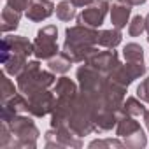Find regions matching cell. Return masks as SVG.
<instances>
[{"label": "cell", "instance_id": "1", "mask_svg": "<svg viewBox=\"0 0 149 149\" xmlns=\"http://www.w3.org/2000/svg\"><path fill=\"white\" fill-rule=\"evenodd\" d=\"M95 44H98V32L86 25H76L65 30V44L63 54L72 61H86L95 51Z\"/></svg>", "mask_w": 149, "mask_h": 149}, {"label": "cell", "instance_id": "2", "mask_svg": "<svg viewBox=\"0 0 149 149\" xmlns=\"http://www.w3.org/2000/svg\"><path fill=\"white\" fill-rule=\"evenodd\" d=\"M33 53V44L18 35L4 37L2 40V65L6 74L18 76V74L26 67V58Z\"/></svg>", "mask_w": 149, "mask_h": 149}, {"label": "cell", "instance_id": "3", "mask_svg": "<svg viewBox=\"0 0 149 149\" xmlns=\"http://www.w3.org/2000/svg\"><path fill=\"white\" fill-rule=\"evenodd\" d=\"M51 84H54V76L42 70L39 61H28L26 67L18 74V88L26 97L40 90H47Z\"/></svg>", "mask_w": 149, "mask_h": 149}, {"label": "cell", "instance_id": "4", "mask_svg": "<svg viewBox=\"0 0 149 149\" xmlns=\"http://www.w3.org/2000/svg\"><path fill=\"white\" fill-rule=\"evenodd\" d=\"M2 121H7L11 132H13V142L11 147H35V140L39 137V130L35 123L23 114H14L11 118H6Z\"/></svg>", "mask_w": 149, "mask_h": 149}, {"label": "cell", "instance_id": "5", "mask_svg": "<svg viewBox=\"0 0 149 149\" xmlns=\"http://www.w3.org/2000/svg\"><path fill=\"white\" fill-rule=\"evenodd\" d=\"M58 30L53 25H47L37 32V37L33 40V54L37 60H51L58 54V44H56Z\"/></svg>", "mask_w": 149, "mask_h": 149}, {"label": "cell", "instance_id": "6", "mask_svg": "<svg viewBox=\"0 0 149 149\" xmlns=\"http://www.w3.org/2000/svg\"><path fill=\"white\" fill-rule=\"evenodd\" d=\"M146 74V65L142 63H133V61H126L125 65H118L111 74H109V79L123 88H128V84H132L135 79L142 77Z\"/></svg>", "mask_w": 149, "mask_h": 149}, {"label": "cell", "instance_id": "7", "mask_svg": "<svg viewBox=\"0 0 149 149\" xmlns=\"http://www.w3.org/2000/svg\"><path fill=\"white\" fill-rule=\"evenodd\" d=\"M107 11H109L107 0H93V2L90 6H86L83 9V13L77 16V25H86V26H91V28H98L105 19Z\"/></svg>", "mask_w": 149, "mask_h": 149}, {"label": "cell", "instance_id": "8", "mask_svg": "<svg viewBox=\"0 0 149 149\" xmlns=\"http://www.w3.org/2000/svg\"><path fill=\"white\" fill-rule=\"evenodd\" d=\"M54 104H56V100H54L53 93H49L47 90H40L28 97V114H32L35 118H42V116L53 112Z\"/></svg>", "mask_w": 149, "mask_h": 149}, {"label": "cell", "instance_id": "9", "mask_svg": "<svg viewBox=\"0 0 149 149\" xmlns=\"http://www.w3.org/2000/svg\"><path fill=\"white\" fill-rule=\"evenodd\" d=\"M86 63L91 65L93 68H97L98 72L109 76V74L119 65V60H118V53L116 51H95L86 60Z\"/></svg>", "mask_w": 149, "mask_h": 149}, {"label": "cell", "instance_id": "10", "mask_svg": "<svg viewBox=\"0 0 149 149\" xmlns=\"http://www.w3.org/2000/svg\"><path fill=\"white\" fill-rule=\"evenodd\" d=\"M109 13H111V21L114 28L121 30L126 26L130 13H132V4L128 0H109Z\"/></svg>", "mask_w": 149, "mask_h": 149}, {"label": "cell", "instance_id": "11", "mask_svg": "<svg viewBox=\"0 0 149 149\" xmlns=\"http://www.w3.org/2000/svg\"><path fill=\"white\" fill-rule=\"evenodd\" d=\"M54 13V6L51 0H30V4L25 11L30 21H44Z\"/></svg>", "mask_w": 149, "mask_h": 149}, {"label": "cell", "instance_id": "12", "mask_svg": "<svg viewBox=\"0 0 149 149\" xmlns=\"http://www.w3.org/2000/svg\"><path fill=\"white\" fill-rule=\"evenodd\" d=\"M54 93H56V100L58 102H76L77 100V86L68 77L58 79Z\"/></svg>", "mask_w": 149, "mask_h": 149}, {"label": "cell", "instance_id": "13", "mask_svg": "<svg viewBox=\"0 0 149 149\" xmlns=\"http://www.w3.org/2000/svg\"><path fill=\"white\" fill-rule=\"evenodd\" d=\"M140 130H142L140 128V123L133 116H130L126 112H121V116L118 119V128H116V135L118 137L126 139V137H130V135H133V133H137Z\"/></svg>", "mask_w": 149, "mask_h": 149}, {"label": "cell", "instance_id": "14", "mask_svg": "<svg viewBox=\"0 0 149 149\" xmlns=\"http://www.w3.org/2000/svg\"><path fill=\"white\" fill-rule=\"evenodd\" d=\"M19 18H21V13H19V11L13 9L11 6H6V7L2 9V25H0L2 32L7 33V32L16 30L18 25H19Z\"/></svg>", "mask_w": 149, "mask_h": 149}, {"label": "cell", "instance_id": "15", "mask_svg": "<svg viewBox=\"0 0 149 149\" xmlns=\"http://www.w3.org/2000/svg\"><path fill=\"white\" fill-rule=\"evenodd\" d=\"M121 32L118 28L114 30H102L98 32V44L102 47H107V49H114L119 42H121Z\"/></svg>", "mask_w": 149, "mask_h": 149}, {"label": "cell", "instance_id": "16", "mask_svg": "<svg viewBox=\"0 0 149 149\" xmlns=\"http://www.w3.org/2000/svg\"><path fill=\"white\" fill-rule=\"evenodd\" d=\"M47 67L51 72H56V74H65L70 70L72 67V61L63 54V53H58L56 56H53L51 60H47Z\"/></svg>", "mask_w": 149, "mask_h": 149}, {"label": "cell", "instance_id": "17", "mask_svg": "<svg viewBox=\"0 0 149 149\" xmlns=\"http://www.w3.org/2000/svg\"><path fill=\"white\" fill-rule=\"evenodd\" d=\"M123 112H126V114H130V116H133V118H144L146 114H147V109L144 107V104L142 102H139L137 98H133V97H130V98H126V102L123 104Z\"/></svg>", "mask_w": 149, "mask_h": 149}, {"label": "cell", "instance_id": "18", "mask_svg": "<svg viewBox=\"0 0 149 149\" xmlns=\"http://www.w3.org/2000/svg\"><path fill=\"white\" fill-rule=\"evenodd\" d=\"M123 56H125L126 61L142 63V61H144V49H142L139 44L132 42V44H126V46H125V49H123Z\"/></svg>", "mask_w": 149, "mask_h": 149}, {"label": "cell", "instance_id": "19", "mask_svg": "<svg viewBox=\"0 0 149 149\" xmlns=\"http://www.w3.org/2000/svg\"><path fill=\"white\" fill-rule=\"evenodd\" d=\"M56 16L61 21H70L76 18V6H74L70 0H63L56 6Z\"/></svg>", "mask_w": 149, "mask_h": 149}, {"label": "cell", "instance_id": "20", "mask_svg": "<svg viewBox=\"0 0 149 149\" xmlns=\"http://www.w3.org/2000/svg\"><path fill=\"white\" fill-rule=\"evenodd\" d=\"M144 30H146V18H142V16H135L128 23V33L132 37H139Z\"/></svg>", "mask_w": 149, "mask_h": 149}, {"label": "cell", "instance_id": "21", "mask_svg": "<svg viewBox=\"0 0 149 149\" xmlns=\"http://www.w3.org/2000/svg\"><path fill=\"white\" fill-rule=\"evenodd\" d=\"M146 144H147V139L144 135V130H140V132L125 139V146H128V147H144Z\"/></svg>", "mask_w": 149, "mask_h": 149}, {"label": "cell", "instance_id": "22", "mask_svg": "<svg viewBox=\"0 0 149 149\" xmlns=\"http://www.w3.org/2000/svg\"><path fill=\"white\" fill-rule=\"evenodd\" d=\"M0 83H2V90H0V93H2V102H6L7 98L16 95V88H14V83L11 79L2 76V81H0Z\"/></svg>", "mask_w": 149, "mask_h": 149}, {"label": "cell", "instance_id": "23", "mask_svg": "<svg viewBox=\"0 0 149 149\" xmlns=\"http://www.w3.org/2000/svg\"><path fill=\"white\" fill-rule=\"evenodd\" d=\"M90 147H123V144L119 140H112V139H105V140H93L90 144Z\"/></svg>", "mask_w": 149, "mask_h": 149}, {"label": "cell", "instance_id": "24", "mask_svg": "<svg viewBox=\"0 0 149 149\" xmlns=\"http://www.w3.org/2000/svg\"><path fill=\"white\" fill-rule=\"evenodd\" d=\"M137 95L140 97V100L149 102V76L139 84V88H137Z\"/></svg>", "mask_w": 149, "mask_h": 149}, {"label": "cell", "instance_id": "25", "mask_svg": "<svg viewBox=\"0 0 149 149\" xmlns=\"http://www.w3.org/2000/svg\"><path fill=\"white\" fill-rule=\"evenodd\" d=\"M6 2H7V6H11L13 9L23 13V11H26V7H28V4H30V0H6Z\"/></svg>", "mask_w": 149, "mask_h": 149}, {"label": "cell", "instance_id": "26", "mask_svg": "<svg viewBox=\"0 0 149 149\" xmlns=\"http://www.w3.org/2000/svg\"><path fill=\"white\" fill-rule=\"evenodd\" d=\"M70 2L76 6V7H86V6H90L93 0H70Z\"/></svg>", "mask_w": 149, "mask_h": 149}, {"label": "cell", "instance_id": "27", "mask_svg": "<svg viewBox=\"0 0 149 149\" xmlns=\"http://www.w3.org/2000/svg\"><path fill=\"white\" fill-rule=\"evenodd\" d=\"M128 2L132 4V6H140V4H144L146 0H128Z\"/></svg>", "mask_w": 149, "mask_h": 149}, {"label": "cell", "instance_id": "28", "mask_svg": "<svg viewBox=\"0 0 149 149\" xmlns=\"http://www.w3.org/2000/svg\"><path fill=\"white\" fill-rule=\"evenodd\" d=\"M146 32H147V40H149V14L146 16Z\"/></svg>", "mask_w": 149, "mask_h": 149}, {"label": "cell", "instance_id": "29", "mask_svg": "<svg viewBox=\"0 0 149 149\" xmlns=\"http://www.w3.org/2000/svg\"><path fill=\"white\" fill-rule=\"evenodd\" d=\"M144 119H146V123H147V130H149V111H147V114L144 116Z\"/></svg>", "mask_w": 149, "mask_h": 149}]
</instances>
